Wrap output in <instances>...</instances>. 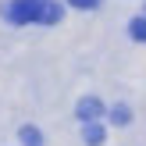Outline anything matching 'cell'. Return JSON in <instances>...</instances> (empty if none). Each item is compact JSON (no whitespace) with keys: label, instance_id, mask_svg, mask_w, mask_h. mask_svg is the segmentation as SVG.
I'll return each mask as SVG.
<instances>
[{"label":"cell","instance_id":"obj_6","mask_svg":"<svg viewBox=\"0 0 146 146\" xmlns=\"http://www.w3.org/2000/svg\"><path fill=\"white\" fill-rule=\"evenodd\" d=\"M111 121H114V125H128V121H132V111H128L125 104H118V107L111 111Z\"/></svg>","mask_w":146,"mask_h":146},{"label":"cell","instance_id":"obj_2","mask_svg":"<svg viewBox=\"0 0 146 146\" xmlns=\"http://www.w3.org/2000/svg\"><path fill=\"white\" fill-rule=\"evenodd\" d=\"M75 114L86 121V125H93V121H100V114H104V104H100L96 96H86V100H78Z\"/></svg>","mask_w":146,"mask_h":146},{"label":"cell","instance_id":"obj_8","mask_svg":"<svg viewBox=\"0 0 146 146\" xmlns=\"http://www.w3.org/2000/svg\"><path fill=\"white\" fill-rule=\"evenodd\" d=\"M68 4H71V7H78V11H89V7H96L100 0H68Z\"/></svg>","mask_w":146,"mask_h":146},{"label":"cell","instance_id":"obj_3","mask_svg":"<svg viewBox=\"0 0 146 146\" xmlns=\"http://www.w3.org/2000/svg\"><path fill=\"white\" fill-rule=\"evenodd\" d=\"M36 21H39V25H57V21H61V4H54V0H39Z\"/></svg>","mask_w":146,"mask_h":146},{"label":"cell","instance_id":"obj_7","mask_svg":"<svg viewBox=\"0 0 146 146\" xmlns=\"http://www.w3.org/2000/svg\"><path fill=\"white\" fill-rule=\"evenodd\" d=\"M128 32H132V39L146 43V18H132V25H128Z\"/></svg>","mask_w":146,"mask_h":146},{"label":"cell","instance_id":"obj_5","mask_svg":"<svg viewBox=\"0 0 146 146\" xmlns=\"http://www.w3.org/2000/svg\"><path fill=\"white\" fill-rule=\"evenodd\" d=\"M21 143H25V146H43V135H39V128L25 125V128H21Z\"/></svg>","mask_w":146,"mask_h":146},{"label":"cell","instance_id":"obj_4","mask_svg":"<svg viewBox=\"0 0 146 146\" xmlns=\"http://www.w3.org/2000/svg\"><path fill=\"white\" fill-rule=\"evenodd\" d=\"M82 139H86V146H100V143H104V125H100V121H93V125H86Z\"/></svg>","mask_w":146,"mask_h":146},{"label":"cell","instance_id":"obj_1","mask_svg":"<svg viewBox=\"0 0 146 146\" xmlns=\"http://www.w3.org/2000/svg\"><path fill=\"white\" fill-rule=\"evenodd\" d=\"M36 11H39V0H11V4L4 7L7 21H14V25H25V21H36Z\"/></svg>","mask_w":146,"mask_h":146}]
</instances>
